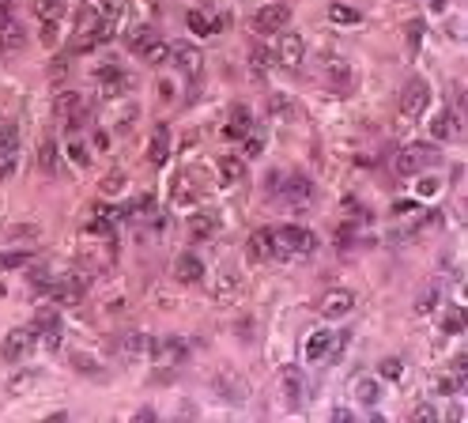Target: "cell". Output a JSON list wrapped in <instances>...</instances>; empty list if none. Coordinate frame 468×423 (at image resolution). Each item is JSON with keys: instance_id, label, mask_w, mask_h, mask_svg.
I'll list each match as a JSON object with an SVG mask.
<instances>
[{"instance_id": "obj_1", "label": "cell", "mask_w": 468, "mask_h": 423, "mask_svg": "<svg viewBox=\"0 0 468 423\" xmlns=\"http://www.w3.org/2000/svg\"><path fill=\"white\" fill-rule=\"evenodd\" d=\"M276 235V242L284 246L291 257H306V253L318 250V235H313L310 227H298V223H284L280 230H272Z\"/></svg>"}, {"instance_id": "obj_2", "label": "cell", "mask_w": 468, "mask_h": 423, "mask_svg": "<svg viewBox=\"0 0 468 423\" xmlns=\"http://www.w3.org/2000/svg\"><path fill=\"white\" fill-rule=\"evenodd\" d=\"M280 401H284L287 412H302L306 404V378L298 366H284V374H280Z\"/></svg>"}, {"instance_id": "obj_3", "label": "cell", "mask_w": 468, "mask_h": 423, "mask_svg": "<svg viewBox=\"0 0 468 423\" xmlns=\"http://www.w3.org/2000/svg\"><path fill=\"white\" fill-rule=\"evenodd\" d=\"M291 23V4H264L253 12V30L257 35H280V30Z\"/></svg>"}, {"instance_id": "obj_4", "label": "cell", "mask_w": 468, "mask_h": 423, "mask_svg": "<svg viewBox=\"0 0 468 423\" xmlns=\"http://www.w3.org/2000/svg\"><path fill=\"white\" fill-rule=\"evenodd\" d=\"M276 65H284V68H298L302 65V53H306V38L298 35V30H280V38H276Z\"/></svg>"}, {"instance_id": "obj_5", "label": "cell", "mask_w": 468, "mask_h": 423, "mask_svg": "<svg viewBox=\"0 0 468 423\" xmlns=\"http://www.w3.org/2000/svg\"><path fill=\"white\" fill-rule=\"evenodd\" d=\"M318 310H321V317H329V322L348 317L355 310V291H348V287H329V291L318 299Z\"/></svg>"}, {"instance_id": "obj_6", "label": "cell", "mask_w": 468, "mask_h": 423, "mask_svg": "<svg viewBox=\"0 0 468 423\" xmlns=\"http://www.w3.org/2000/svg\"><path fill=\"white\" fill-rule=\"evenodd\" d=\"M427 102H431V87H427L423 79H408L404 91H400L397 110H400V117H419L427 110Z\"/></svg>"}, {"instance_id": "obj_7", "label": "cell", "mask_w": 468, "mask_h": 423, "mask_svg": "<svg viewBox=\"0 0 468 423\" xmlns=\"http://www.w3.org/2000/svg\"><path fill=\"white\" fill-rule=\"evenodd\" d=\"M434 163H438V151L427 148V144H411V148L400 151L397 170L400 174H419V170H427V166H434Z\"/></svg>"}, {"instance_id": "obj_8", "label": "cell", "mask_w": 468, "mask_h": 423, "mask_svg": "<svg viewBox=\"0 0 468 423\" xmlns=\"http://www.w3.org/2000/svg\"><path fill=\"white\" fill-rule=\"evenodd\" d=\"M151 355H155V363L159 366H182L185 363V355H189V344H185L182 337H163V340H155L151 344Z\"/></svg>"}, {"instance_id": "obj_9", "label": "cell", "mask_w": 468, "mask_h": 423, "mask_svg": "<svg viewBox=\"0 0 468 423\" xmlns=\"http://www.w3.org/2000/svg\"><path fill=\"white\" fill-rule=\"evenodd\" d=\"M35 344H38L35 329H12L4 337V359L8 363H23V359L35 352Z\"/></svg>"}, {"instance_id": "obj_10", "label": "cell", "mask_w": 468, "mask_h": 423, "mask_svg": "<svg viewBox=\"0 0 468 423\" xmlns=\"http://www.w3.org/2000/svg\"><path fill=\"white\" fill-rule=\"evenodd\" d=\"M57 117L68 129H79V121L87 117V106H84V95H76V91H61L57 95Z\"/></svg>"}, {"instance_id": "obj_11", "label": "cell", "mask_w": 468, "mask_h": 423, "mask_svg": "<svg viewBox=\"0 0 468 423\" xmlns=\"http://www.w3.org/2000/svg\"><path fill=\"white\" fill-rule=\"evenodd\" d=\"M174 280L185 284V287L200 284V280H204V261H200L197 253H177V261H174Z\"/></svg>"}, {"instance_id": "obj_12", "label": "cell", "mask_w": 468, "mask_h": 423, "mask_svg": "<svg viewBox=\"0 0 468 423\" xmlns=\"http://www.w3.org/2000/svg\"><path fill=\"white\" fill-rule=\"evenodd\" d=\"M272 253H276V238H272V230L269 227H261V230H253V235L246 238V261H269Z\"/></svg>"}, {"instance_id": "obj_13", "label": "cell", "mask_w": 468, "mask_h": 423, "mask_svg": "<svg viewBox=\"0 0 468 423\" xmlns=\"http://www.w3.org/2000/svg\"><path fill=\"white\" fill-rule=\"evenodd\" d=\"M333 329H313L306 333V344H302V355L306 363H321V359H329V348H333Z\"/></svg>"}, {"instance_id": "obj_14", "label": "cell", "mask_w": 468, "mask_h": 423, "mask_svg": "<svg viewBox=\"0 0 468 423\" xmlns=\"http://www.w3.org/2000/svg\"><path fill=\"white\" fill-rule=\"evenodd\" d=\"M35 333L46 337V348H61V322H57V310L53 306H42L35 314Z\"/></svg>"}, {"instance_id": "obj_15", "label": "cell", "mask_w": 468, "mask_h": 423, "mask_svg": "<svg viewBox=\"0 0 468 423\" xmlns=\"http://www.w3.org/2000/svg\"><path fill=\"white\" fill-rule=\"evenodd\" d=\"M166 159H170V129L159 121L155 129H151V140H148V163L151 166H163Z\"/></svg>"}, {"instance_id": "obj_16", "label": "cell", "mask_w": 468, "mask_h": 423, "mask_svg": "<svg viewBox=\"0 0 468 423\" xmlns=\"http://www.w3.org/2000/svg\"><path fill=\"white\" fill-rule=\"evenodd\" d=\"M351 397L359 404H367V409H374V404L382 401V382H378L374 374H359V378L351 382Z\"/></svg>"}, {"instance_id": "obj_17", "label": "cell", "mask_w": 468, "mask_h": 423, "mask_svg": "<svg viewBox=\"0 0 468 423\" xmlns=\"http://www.w3.org/2000/svg\"><path fill=\"white\" fill-rule=\"evenodd\" d=\"M170 61L182 72H200V65H204V53H200L193 42H174L170 46Z\"/></svg>"}, {"instance_id": "obj_18", "label": "cell", "mask_w": 468, "mask_h": 423, "mask_svg": "<svg viewBox=\"0 0 468 423\" xmlns=\"http://www.w3.org/2000/svg\"><path fill=\"white\" fill-rule=\"evenodd\" d=\"M220 227H223L220 212H193L189 215V235L193 238H215Z\"/></svg>"}, {"instance_id": "obj_19", "label": "cell", "mask_w": 468, "mask_h": 423, "mask_svg": "<svg viewBox=\"0 0 468 423\" xmlns=\"http://www.w3.org/2000/svg\"><path fill=\"white\" fill-rule=\"evenodd\" d=\"M125 42H128V50H133V53H140V57H144V53H148L155 42H163V35H159L155 27H148V23H144V27H133V30H128Z\"/></svg>"}, {"instance_id": "obj_20", "label": "cell", "mask_w": 468, "mask_h": 423, "mask_svg": "<svg viewBox=\"0 0 468 423\" xmlns=\"http://www.w3.org/2000/svg\"><path fill=\"white\" fill-rule=\"evenodd\" d=\"M246 178V159L242 155H220V181L223 186H238Z\"/></svg>"}, {"instance_id": "obj_21", "label": "cell", "mask_w": 468, "mask_h": 423, "mask_svg": "<svg viewBox=\"0 0 468 423\" xmlns=\"http://www.w3.org/2000/svg\"><path fill=\"white\" fill-rule=\"evenodd\" d=\"M249 129H253V114H249V106H231V117H227V137H231V140H242Z\"/></svg>"}, {"instance_id": "obj_22", "label": "cell", "mask_w": 468, "mask_h": 423, "mask_svg": "<svg viewBox=\"0 0 468 423\" xmlns=\"http://www.w3.org/2000/svg\"><path fill=\"white\" fill-rule=\"evenodd\" d=\"M185 23H189L193 35H215V30L223 27V19H212L208 12H200V8H193L189 15H185Z\"/></svg>"}, {"instance_id": "obj_23", "label": "cell", "mask_w": 468, "mask_h": 423, "mask_svg": "<svg viewBox=\"0 0 468 423\" xmlns=\"http://www.w3.org/2000/svg\"><path fill=\"white\" fill-rule=\"evenodd\" d=\"M427 129H431V137H434V140H449V137H457V114H454V110H442V114L434 117L431 125H427Z\"/></svg>"}, {"instance_id": "obj_24", "label": "cell", "mask_w": 468, "mask_h": 423, "mask_svg": "<svg viewBox=\"0 0 468 423\" xmlns=\"http://www.w3.org/2000/svg\"><path fill=\"white\" fill-rule=\"evenodd\" d=\"M30 8H35V15L42 23H61L64 15V0H30Z\"/></svg>"}, {"instance_id": "obj_25", "label": "cell", "mask_w": 468, "mask_h": 423, "mask_svg": "<svg viewBox=\"0 0 468 423\" xmlns=\"http://www.w3.org/2000/svg\"><path fill=\"white\" fill-rule=\"evenodd\" d=\"M284 193L291 197V201L306 204V201H313V181H310V178H302V174H295V178L284 186Z\"/></svg>"}, {"instance_id": "obj_26", "label": "cell", "mask_w": 468, "mask_h": 423, "mask_svg": "<svg viewBox=\"0 0 468 423\" xmlns=\"http://www.w3.org/2000/svg\"><path fill=\"white\" fill-rule=\"evenodd\" d=\"M151 208H155V197L140 193V197H133V201L125 204V212H121V215H128V219H144V215H151Z\"/></svg>"}, {"instance_id": "obj_27", "label": "cell", "mask_w": 468, "mask_h": 423, "mask_svg": "<svg viewBox=\"0 0 468 423\" xmlns=\"http://www.w3.org/2000/svg\"><path fill=\"white\" fill-rule=\"evenodd\" d=\"M38 166L42 170H57V144H53V137H46L42 144H38Z\"/></svg>"}, {"instance_id": "obj_28", "label": "cell", "mask_w": 468, "mask_h": 423, "mask_svg": "<svg viewBox=\"0 0 468 423\" xmlns=\"http://www.w3.org/2000/svg\"><path fill=\"white\" fill-rule=\"evenodd\" d=\"M38 382H42V371H35V366H30V371H19V374H15V378L8 382V389H12V393H27V389L38 386Z\"/></svg>"}, {"instance_id": "obj_29", "label": "cell", "mask_w": 468, "mask_h": 423, "mask_svg": "<svg viewBox=\"0 0 468 423\" xmlns=\"http://www.w3.org/2000/svg\"><path fill=\"white\" fill-rule=\"evenodd\" d=\"M23 42H27V38H23V30L15 27V23H4V27H0V50H23Z\"/></svg>"}, {"instance_id": "obj_30", "label": "cell", "mask_w": 468, "mask_h": 423, "mask_svg": "<svg viewBox=\"0 0 468 423\" xmlns=\"http://www.w3.org/2000/svg\"><path fill=\"white\" fill-rule=\"evenodd\" d=\"M242 140H246V155H261V151H264V144H269V132H264L261 125H253V129H249Z\"/></svg>"}, {"instance_id": "obj_31", "label": "cell", "mask_w": 468, "mask_h": 423, "mask_svg": "<svg viewBox=\"0 0 468 423\" xmlns=\"http://www.w3.org/2000/svg\"><path fill=\"white\" fill-rule=\"evenodd\" d=\"M121 352H125V355H144V352H148V337H144V333H128V337L125 340H121Z\"/></svg>"}, {"instance_id": "obj_32", "label": "cell", "mask_w": 468, "mask_h": 423, "mask_svg": "<svg viewBox=\"0 0 468 423\" xmlns=\"http://www.w3.org/2000/svg\"><path fill=\"white\" fill-rule=\"evenodd\" d=\"M15 174V148L0 144V181H8Z\"/></svg>"}, {"instance_id": "obj_33", "label": "cell", "mask_w": 468, "mask_h": 423, "mask_svg": "<svg viewBox=\"0 0 468 423\" xmlns=\"http://www.w3.org/2000/svg\"><path fill=\"white\" fill-rule=\"evenodd\" d=\"M416 193L419 197H438L442 193V178H438V174H423L419 186H416Z\"/></svg>"}, {"instance_id": "obj_34", "label": "cell", "mask_w": 468, "mask_h": 423, "mask_svg": "<svg viewBox=\"0 0 468 423\" xmlns=\"http://www.w3.org/2000/svg\"><path fill=\"white\" fill-rule=\"evenodd\" d=\"M404 35H408V46H411V50H419V42H423V35H427V23H423V19H408V23H404Z\"/></svg>"}, {"instance_id": "obj_35", "label": "cell", "mask_w": 468, "mask_h": 423, "mask_svg": "<svg viewBox=\"0 0 468 423\" xmlns=\"http://www.w3.org/2000/svg\"><path fill=\"white\" fill-rule=\"evenodd\" d=\"M329 19H333V23H359V12L348 8V4H333V8H329Z\"/></svg>"}, {"instance_id": "obj_36", "label": "cell", "mask_w": 468, "mask_h": 423, "mask_svg": "<svg viewBox=\"0 0 468 423\" xmlns=\"http://www.w3.org/2000/svg\"><path fill=\"white\" fill-rule=\"evenodd\" d=\"M378 374H382V378H400V374H404V363H400L397 355H385L382 366H378Z\"/></svg>"}, {"instance_id": "obj_37", "label": "cell", "mask_w": 468, "mask_h": 423, "mask_svg": "<svg viewBox=\"0 0 468 423\" xmlns=\"http://www.w3.org/2000/svg\"><path fill=\"white\" fill-rule=\"evenodd\" d=\"M95 8H99V15H110V19H117L121 12H125L128 0H91Z\"/></svg>"}, {"instance_id": "obj_38", "label": "cell", "mask_w": 468, "mask_h": 423, "mask_svg": "<svg viewBox=\"0 0 468 423\" xmlns=\"http://www.w3.org/2000/svg\"><path fill=\"white\" fill-rule=\"evenodd\" d=\"M144 61H151V65H163V61H170V46H166V42H155L148 53H144Z\"/></svg>"}, {"instance_id": "obj_39", "label": "cell", "mask_w": 468, "mask_h": 423, "mask_svg": "<svg viewBox=\"0 0 468 423\" xmlns=\"http://www.w3.org/2000/svg\"><path fill=\"white\" fill-rule=\"evenodd\" d=\"M30 253H0V268H27Z\"/></svg>"}, {"instance_id": "obj_40", "label": "cell", "mask_w": 468, "mask_h": 423, "mask_svg": "<svg viewBox=\"0 0 468 423\" xmlns=\"http://www.w3.org/2000/svg\"><path fill=\"white\" fill-rule=\"evenodd\" d=\"M234 295H238V284H234L231 276H227V280H220V284H215V299H220V302H231Z\"/></svg>"}, {"instance_id": "obj_41", "label": "cell", "mask_w": 468, "mask_h": 423, "mask_svg": "<svg viewBox=\"0 0 468 423\" xmlns=\"http://www.w3.org/2000/svg\"><path fill=\"white\" fill-rule=\"evenodd\" d=\"M121 189H125V174H121V170H114V174H110V178H106V181H102V193H106V197L121 193Z\"/></svg>"}, {"instance_id": "obj_42", "label": "cell", "mask_w": 468, "mask_h": 423, "mask_svg": "<svg viewBox=\"0 0 468 423\" xmlns=\"http://www.w3.org/2000/svg\"><path fill=\"white\" fill-rule=\"evenodd\" d=\"M174 186H177L174 189V201L177 204H193V201H197V193H189V181H185V178H177Z\"/></svg>"}, {"instance_id": "obj_43", "label": "cell", "mask_w": 468, "mask_h": 423, "mask_svg": "<svg viewBox=\"0 0 468 423\" xmlns=\"http://www.w3.org/2000/svg\"><path fill=\"white\" fill-rule=\"evenodd\" d=\"M68 159H72L76 166H91V155H87L84 144H68Z\"/></svg>"}, {"instance_id": "obj_44", "label": "cell", "mask_w": 468, "mask_h": 423, "mask_svg": "<svg viewBox=\"0 0 468 423\" xmlns=\"http://www.w3.org/2000/svg\"><path fill=\"white\" fill-rule=\"evenodd\" d=\"M411 420H419V423H434V420H438V409H434V404H419V409L411 412Z\"/></svg>"}, {"instance_id": "obj_45", "label": "cell", "mask_w": 468, "mask_h": 423, "mask_svg": "<svg viewBox=\"0 0 468 423\" xmlns=\"http://www.w3.org/2000/svg\"><path fill=\"white\" fill-rule=\"evenodd\" d=\"M57 38H61L57 23H42V46H57Z\"/></svg>"}, {"instance_id": "obj_46", "label": "cell", "mask_w": 468, "mask_h": 423, "mask_svg": "<svg viewBox=\"0 0 468 423\" xmlns=\"http://www.w3.org/2000/svg\"><path fill=\"white\" fill-rule=\"evenodd\" d=\"M329 76H333L336 83H348V65H344V61H329Z\"/></svg>"}, {"instance_id": "obj_47", "label": "cell", "mask_w": 468, "mask_h": 423, "mask_svg": "<svg viewBox=\"0 0 468 423\" xmlns=\"http://www.w3.org/2000/svg\"><path fill=\"white\" fill-rule=\"evenodd\" d=\"M8 235H12V238H38V227H35V223H19V227H12Z\"/></svg>"}, {"instance_id": "obj_48", "label": "cell", "mask_w": 468, "mask_h": 423, "mask_svg": "<svg viewBox=\"0 0 468 423\" xmlns=\"http://www.w3.org/2000/svg\"><path fill=\"white\" fill-rule=\"evenodd\" d=\"M461 329H465V314H461V310H454V314L446 317V333H461Z\"/></svg>"}, {"instance_id": "obj_49", "label": "cell", "mask_w": 468, "mask_h": 423, "mask_svg": "<svg viewBox=\"0 0 468 423\" xmlns=\"http://www.w3.org/2000/svg\"><path fill=\"white\" fill-rule=\"evenodd\" d=\"M333 420H336V423H351L355 412H351V409H333Z\"/></svg>"}, {"instance_id": "obj_50", "label": "cell", "mask_w": 468, "mask_h": 423, "mask_svg": "<svg viewBox=\"0 0 468 423\" xmlns=\"http://www.w3.org/2000/svg\"><path fill=\"white\" fill-rule=\"evenodd\" d=\"M431 302H438V291H434V295H423V299H419V314H427V310H431Z\"/></svg>"}, {"instance_id": "obj_51", "label": "cell", "mask_w": 468, "mask_h": 423, "mask_svg": "<svg viewBox=\"0 0 468 423\" xmlns=\"http://www.w3.org/2000/svg\"><path fill=\"white\" fill-rule=\"evenodd\" d=\"M136 420H140V423H151V420H155V409H140V412H136Z\"/></svg>"}, {"instance_id": "obj_52", "label": "cell", "mask_w": 468, "mask_h": 423, "mask_svg": "<svg viewBox=\"0 0 468 423\" xmlns=\"http://www.w3.org/2000/svg\"><path fill=\"white\" fill-rule=\"evenodd\" d=\"M95 148H102V151L110 148V137H106V132H99V137H95Z\"/></svg>"}]
</instances>
